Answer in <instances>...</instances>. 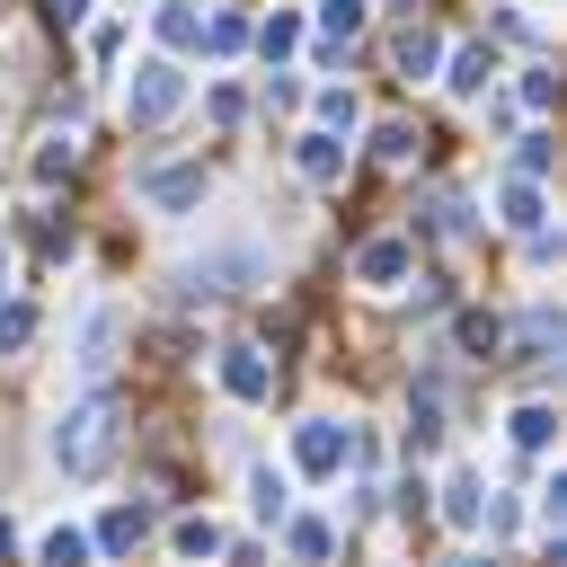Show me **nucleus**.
<instances>
[{"mask_svg":"<svg viewBox=\"0 0 567 567\" xmlns=\"http://www.w3.org/2000/svg\"><path fill=\"white\" fill-rule=\"evenodd\" d=\"M505 346H514L523 363H549V354H558V319H549V310H532V319H514V328H505Z\"/></svg>","mask_w":567,"mask_h":567,"instance_id":"f8f14e48","label":"nucleus"},{"mask_svg":"<svg viewBox=\"0 0 567 567\" xmlns=\"http://www.w3.org/2000/svg\"><path fill=\"white\" fill-rule=\"evenodd\" d=\"M292 168H301L310 186H337V177H346V142H337V133H301V142H292Z\"/></svg>","mask_w":567,"mask_h":567,"instance_id":"6e6552de","label":"nucleus"},{"mask_svg":"<svg viewBox=\"0 0 567 567\" xmlns=\"http://www.w3.org/2000/svg\"><path fill=\"white\" fill-rule=\"evenodd\" d=\"M204 195H213L204 159H168V168H142V204H151V213H195Z\"/></svg>","mask_w":567,"mask_h":567,"instance_id":"7ed1b4c3","label":"nucleus"},{"mask_svg":"<svg viewBox=\"0 0 567 567\" xmlns=\"http://www.w3.org/2000/svg\"><path fill=\"white\" fill-rule=\"evenodd\" d=\"M159 35H168V44H195L204 18H195V9H159Z\"/></svg>","mask_w":567,"mask_h":567,"instance_id":"cd10ccee","label":"nucleus"},{"mask_svg":"<svg viewBox=\"0 0 567 567\" xmlns=\"http://www.w3.org/2000/svg\"><path fill=\"white\" fill-rule=\"evenodd\" d=\"M53 18H62V27H80V18H89V0H53Z\"/></svg>","mask_w":567,"mask_h":567,"instance_id":"72a5a7b5","label":"nucleus"},{"mask_svg":"<svg viewBox=\"0 0 567 567\" xmlns=\"http://www.w3.org/2000/svg\"><path fill=\"white\" fill-rule=\"evenodd\" d=\"M408 443H416V452H434V443H443V399H434V390H416V399H408Z\"/></svg>","mask_w":567,"mask_h":567,"instance_id":"4be33fe9","label":"nucleus"},{"mask_svg":"<svg viewBox=\"0 0 567 567\" xmlns=\"http://www.w3.org/2000/svg\"><path fill=\"white\" fill-rule=\"evenodd\" d=\"M496 221H505V230H523V239H532V230H540V221H549V204H540V186H532V177H514V186H505V195H496Z\"/></svg>","mask_w":567,"mask_h":567,"instance_id":"9d476101","label":"nucleus"},{"mask_svg":"<svg viewBox=\"0 0 567 567\" xmlns=\"http://www.w3.org/2000/svg\"><path fill=\"white\" fill-rule=\"evenodd\" d=\"M514 168H523V177H540V168H549V142H540V133H523V142H514Z\"/></svg>","mask_w":567,"mask_h":567,"instance_id":"2f4dec72","label":"nucleus"},{"mask_svg":"<svg viewBox=\"0 0 567 567\" xmlns=\"http://www.w3.org/2000/svg\"><path fill=\"white\" fill-rule=\"evenodd\" d=\"M248 505H257V523H284L292 514V478L284 470H248Z\"/></svg>","mask_w":567,"mask_h":567,"instance_id":"f3484780","label":"nucleus"},{"mask_svg":"<svg viewBox=\"0 0 567 567\" xmlns=\"http://www.w3.org/2000/svg\"><path fill=\"white\" fill-rule=\"evenodd\" d=\"M434 62H443V35L434 27H408L399 35V80H434Z\"/></svg>","mask_w":567,"mask_h":567,"instance_id":"4468645a","label":"nucleus"},{"mask_svg":"<svg viewBox=\"0 0 567 567\" xmlns=\"http://www.w3.org/2000/svg\"><path fill=\"white\" fill-rule=\"evenodd\" d=\"M142 540H151V505H142V496L106 505V514H97V532H89V549H106V558H133Z\"/></svg>","mask_w":567,"mask_h":567,"instance_id":"423d86ee","label":"nucleus"},{"mask_svg":"<svg viewBox=\"0 0 567 567\" xmlns=\"http://www.w3.org/2000/svg\"><path fill=\"white\" fill-rule=\"evenodd\" d=\"M532 514H540V532H558V523H567V478H549V487H540V505H532Z\"/></svg>","mask_w":567,"mask_h":567,"instance_id":"c756f323","label":"nucleus"},{"mask_svg":"<svg viewBox=\"0 0 567 567\" xmlns=\"http://www.w3.org/2000/svg\"><path fill=\"white\" fill-rule=\"evenodd\" d=\"M35 567H89V532H80V523H53V532L35 540Z\"/></svg>","mask_w":567,"mask_h":567,"instance_id":"6ab92c4d","label":"nucleus"},{"mask_svg":"<svg viewBox=\"0 0 567 567\" xmlns=\"http://www.w3.org/2000/svg\"><path fill=\"white\" fill-rule=\"evenodd\" d=\"M106 363H115V310H89V328H80V372L97 381Z\"/></svg>","mask_w":567,"mask_h":567,"instance_id":"2eb2a0df","label":"nucleus"},{"mask_svg":"<svg viewBox=\"0 0 567 567\" xmlns=\"http://www.w3.org/2000/svg\"><path fill=\"white\" fill-rule=\"evenodd\" d=\"M0 567H18V523L0 514Z\"/></svg>","mask_w":567,"mask_h":567,"instance_id":"473e14b6","label":"nucleus"},{"mask_svg":"<svg viewBox=\"0 0 567 567\" xmlns=\"http://www.w3.org/2000/svg\"><path fill=\"white\" fill-rule=\"evenodd\" d=\"M0 284H9V248H0Z\"/></svg>","mask_w":567,"mask_h":567,"instance_id":"f704fd0d","label":"nucleus"},{"mask_svg":"<svg viewBox=\"0 0 567 567\" xmlns=\"http://www.w3.org/2000/svg\"><path fill=\"white\" fill-rule=\"evenodd\" d=\"M408 275H416L408 239H363V248H354V284H372V292H399Z\"/></svg>","mask_w":567,"mask_h":567,"instance_id":"0eeeda50","label":"nucleus"},{"mask_svg":"<svg viewBox=\"0 0 567 567\" xmlns=\"http://www.w3.org/2000/svg\"><path fill=\"white\" fill-rule=\"evenodd\" d=\"M372 159L408 168V159H416V124H372Z\"/></svg>","mask_w":567,"mask_h":567,"instance_id":"b1692460","label":"nucleus"},{"mask_svg":"<svg viewBox=\"0 0 567 567\" xmlns=\"http://www.w3.org/2000/svg\"><path fill=\"white\" fill-rule=\"evenodd\" d=\"M346 452H354V434H346L337 416H301V425H292V461H301L310 478H337Z\"/></svg>","mask_w":567,"mask_h":567,"instance_id":"20e7f679","label":"nucleus"},{"mask_svg":"<svg viewBox=\"0 0 567 567\" xmlns=\"http://www.w3.org/2000/svg\"><path fill=\"white\" fill-rule=\"evenodd\" d=\"M487 80H496V53H487V44H461V53H452V71H443V89H452V97H487Z\"/></svg>","mask_w":567,"mask_h":567,"instance_id":"1a4fd4ad","label":"nucleus"},{"mask_svg":"<svg viewBox=\"0 0 567 567\" xmlns=\"http://www.w3.org/2000/svg\"><path fill=\"white\" fill-rule=\"evenodd\" d=\"M292 44H301V18H292V9H275V18L257 27V53H266V62L284 71V62H292Z\"/></svg>","mask_w":567,"mask_h":567,"instance_id":"412c9836","label":"nucleus"},{"mask_svg":"<svg viewBox=\"0 0 567 567\" xmlns=\"http://www.w3.org/2000/svg\"><path fill=\"white\" fill-rule=\"evenodd\" d=\"M354 124H363V106H354V89H319V133H337V142H346Z\"/></svg>","mask_w":567,"mask_h":567,"instance_id":"5701e85b","label":"nucleus"},{"mask_svg":"<svg viewBox=\"0 0 567 567\" xmlns=\"http://www.w3.org/2000/svg\"><path fill=\"white\" fill-rule=\"evenodd\" d=\"M372 18V0H319V44H354Z\"/></svg>","mask_w":567,"mask_h":567,"instance_id":"a211bd4d","label":"nucleus"},{"mask_svg":"<svg viewBox=\"0 0 567 567\" xmlns=\"http://www.w3.org/2000/svg\"><path fill=\"white\" fill-rule=\"evenodd\" d=\"M204 44H213V53H239L248 27H239V18H204Z\"/></svg>","mask_w":567,"mask_h":567,"instance_id":"c85d7f7f","label":"nucleus"},{"mask_svg":"<svg viewBox=\"0 0 567 567\" xmlns=\"http://www.w3.org/2000/svg\"><path fill=\"white\" fill-rule=\"evenodd\" d=\"M168 549H177L186 567H204V558H221V523H213V514H186V523L168 532Z\"/></svg>","mask_w":567,"mask_h":567,"instance_id":"ddd939ff","label":"nucleus"},{"mask_svg":"<svg viewBox=\"0 0 567 567\" xmlns=\"http://www.w3.org/2000/svg\"><path fill=\"white\" fill-rule=\"evenodd\" d=\"M425 230H434V239H461V230H470V204H461V195H434V204H425Z\"/></svg>","mask_w":567,"mask_h":567,"instance_id":"a878e982","label":"nucleus"},{"mask_svg":"<svg viewBox=\"0 0 567 567\" xmlns=\"http://www.w3.org/2000/svg\"><path fill=\"white\" fill-rule=\"evenodd\" d=\"M115 452V399H80V408H62V425H53V470L62 478H89L97 461Z\"/></svg>","mask_w":567,"mask_h":567,"instance_id":"f257e3e1","label":"nucleus"},{"mask_svg":"<svg viewBox=\"0 0 567 567\" xmlns=\"http://www.w3.org/2000/svg\"><path fill=\"white\" fill-rule=\"evenodd\" d=\"M204 115H213V124H239V115H248V97H239V89H213V97H204Z\"/></svg>","mask_w":567,"mask_h":567,"instance_id":"7c9ffc66","label":"nucleus"},{"mask_svg":"<svg viewBox=\"0 0 567 567\" xmlns=\"http://www.w3.org/2000/svg\"><path fill=\"white\" fill-rule=\"evenodd\" d=\"M35 337V301H0V354H18Z\"/></svg>","mask_w":567,"mask_h":567,"instance_id":"bb28decb","label":"nucleus"},{"mask_svg":"<svg viewBox=\"0 0 567 567\" xmlns=\"http://www.w3.org/2000/svg\"><path fill=\"white\" fill-rule=\"evenodd\" d=\"M221 390L239 399V408H257V399H275V363H266V346H221Z\"/></svg>","mask_w":567,"mask_h":567,"instance_id":"39448f33","label":"nucleus"},{"mask_svg":"<svg viewBox=\"0 0 567 567\" xmlns=\"http://www.w3.org/2000/svg\"><path fill=\"white\" fill-rule=\"evenodd\" d=\"M505 434H514L523 452H549V434H558V408H540V399H523V408L505 416Z\"/></svg>","mask_w":567,"mask_h":567,"instance_id":"dca6fc26","label":"nucleus"},{"mask_svg":"<svg viewBox=\"0 0 567 567\" xmlns=\"http://www.w3.org/2000/svg\"><path fill=\"white\" fill-rule=\"evenodd\" d=\"M328 549H337V532H328L319 514H301V523H292V558H301V567H319Z\"/></svg>","mask_w":567,"mask_h":567,"instance_id":"393cba45","label":"nucleus"},{"mask_svg":"<svg viewBox=\"0 0 567 567\" xmlns=\"http://www.w3.org/2000/svg\"><path fill=\"white\" fill-rule=\"evenodd\" d=\"M177 106H186V71H177L168 53L133 62V80H124V115H133V124H168Z\"/></svg>","mask_w":567,"mask_h":567,"instance_id":"f03ea898","label":"nucleus"},{"mask_svg":"<svg viewBox=\"0 0 567 567\" xmlns=\"http://www.w3.org/2000/svg\"><path fill=\"white\" fill-rule=\"evenodd\" d=\"M443 523H452V532H478V523H487V496H478V478H452V487H443Z\"/></svg>","mask_w":567,"mask_h":567,"instance_id":"aec40b11","label":"nucleus"},{"mask_svg":"<svg viewBox=\"0 0 567 567\" xmlns=\"http://www.w3.org/2000/svg\"><path fill=\"white\" fill-rule=\"evenodd\" d=\"M452 337H461V354H478V363H487V354H505V319H496V310H461V319H452Z\"/></svg>","mask_w":567,"mask_h":567,"instance_id":"9b49d317","label":"nucleus"}]
</instances>
